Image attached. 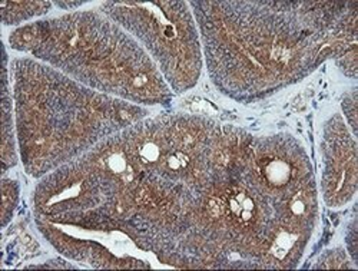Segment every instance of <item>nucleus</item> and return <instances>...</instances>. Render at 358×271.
Instances as JSON below:
<instances>
[{
    "label": "nucleus",
    "mask_w": 358,
    "mask_h": 271,
    "mask_svg": "<svg viewBox=\"0 0 358 271\" xmlns=\"http://www.w3.org/2000/svg\"><path fill=\"white\" fill-rule=\"evenodd\" d=\"M210 5V4H208ZM231 34L203 32L213 76L240 69L241 92H274L303 79L331 55L355 49V11L350 4H214ZM211 6V5H210Z\"/></svg>",
    "instance_id": "obj_1"
},
{
    "label": "nucleus",
    "mask_w": 358,
    "mask_h": 271,
    "mask_svg": "<svg viewBox=\"0 0 358 271\" xmlns=\"http://www.w3.org/2000/svg\"><path fill=\"white\" fill-rule=\"evenodd\" d=\"M10 45L102 92L136 104H169L161 72L124 30L94 12L41 20L17 29Z\"/></svg>",
    "instance_id": "obj_2"
},
{
    "label": "nucleus",
    "mask_w": 358,
    "mask_h": 271,
    "mask_svg": "<svg viewBox=\"0 0 358 271\" xmlns=\"http://www.w3.org/2000/svg\"><path fill=\"white\" fill-rule=\"evenodd\" d=\"M46 75L52 88L45 89L46 101L15 94L22 158L34 176L71 161L146 115L139 106L99 95L48 67Z\"/></svg>",
    "instance_id": "obj_3"
},
{
    "label": "nucleus",
    "mask_w": 358,
    "mask_h": 271,
    "mask_svg": "<svg viewBox=\"0 0 358 271\" xmlns=\"http://www.w3.org/2000/svg\"><path fill=\"white\" fill-rule=\"evenodd\" d=\"M102 12L145 43L176 92L196 83L202 62L195 22L187 4L119 2L105 4Z\"/></svg>",
    "instance_id": "obj_4"
},
{
    "label": "nucleus",
    "mask_w": 358,
    "mask_h": 271,
    "mask_svg": "<svg viewBox=\"0 0 358 271\" xmlns=\"http://www.w3.org/2000/svg\"><path fill=\"white\" fill-rule=\"evenodd\" d=\"M327 125L322 144V190L328 205L340 207L348 202L357 190L355 141L350 137L338 115Z\"/></svg>",
    "instance_id": "obj_5"
},
{
    "label": "nucleus",
    "mask_w": 358,
    "mask_h": 271,
    "mask_svg": "<svg viewBox=\"0 0 358 271\" xmlns=\"http://www.w3.org/2000/svg\"><path fill=\"white\" fill-rule=\"evenodd\" d=\"M49 9V2H2V20L5 25H17Z\"/></svg>",
    "instance_id": "obj_6"
},
{
    "label": "nucleus",
    "mask_w": 358,
    "mask_h": 271,
    "mask_svg": "<svg viewBox=\"0 0 358 271\" xmlns=\"http://www.w3.org/2000/svg\"><path fill=\"white\" fill-rule=\"evenodd\" d=\"M2 190H3V208H2V214H3V227L8 224V221L10 220L12 211L15 208V204L17 201V194H19V187L15 183V181H9V179H3L2 184Z\"/></svg>",
    "instance_id": "obj_7"
},
{
    "label": "nucleus",
    "mask_w": 358,
    "mask_h": 271,
    "mask_svg": "<svg viewBox=\"0 0 358 271\" xmlns=\"http://www.w3.org/2000/svg\"><path fill=\"white\" fill-rule=\"evenodd\" d=\"M56 5H57L59 8H69V9L72 8V9H73V8H78V6H80L82 4H80V2H78V4H56Z\"/></svg>",
    "instance_id": "obj_8"
}]
</instances>
